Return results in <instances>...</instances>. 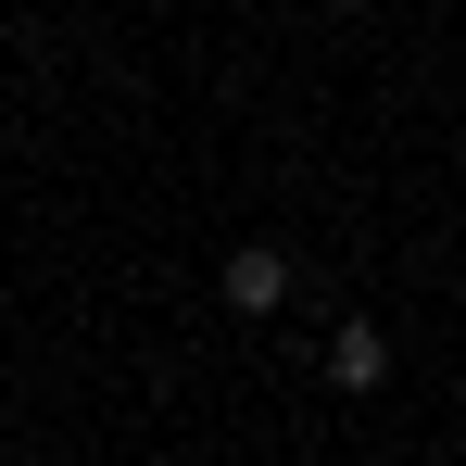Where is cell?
I'll return each instance as SVG.
<instances>
[{
    "instance_id": "3957f363",
    "label": "cell",
    "mask_w": 466,
    "mask_h": 466,
    "mask_svg": "<svg viewBox=\"0 0 466 466\" xmlns=\"http://www.w3.org/2000/svg\"><path fill=\"white\" fill-rule=\"evenodd\" d=\"M328 13H340V25H353V13H379V0H328Z\"/></svg>"
},
{
    "instance_id": "7a4b0ae2",
    "label": "cell",
    "mask_w": 466,
    "mask_h": 466,
    "mask_svg": "<svg viewBox=\"0 0 466 466\" xmlns=\"http://www.w3.org/2000/svg\"><path fill=\"white\" fill-rule=\"evenodd\" d=\"M328 390H340V403H366V390H390V340L366 328V315H340V328H328Z\"/></svg>"
},
{
    "instance_id": "6da1fadb",
    "label": "cell",
    "mask_w": 466,
    "mask_h": 466,
    "mask_svg": "<svg viewBox=\"0 0 466 466\" xmlns=\"http://www.w3.org/2000/svg\"><path fill=\"white\" fill-rule=\"evenodd\" d=\"M290 278H303V265H290V239H228V265H215V303H228L239 328H265V315L290 303Z\"/></svg>"
}]
</instances>
